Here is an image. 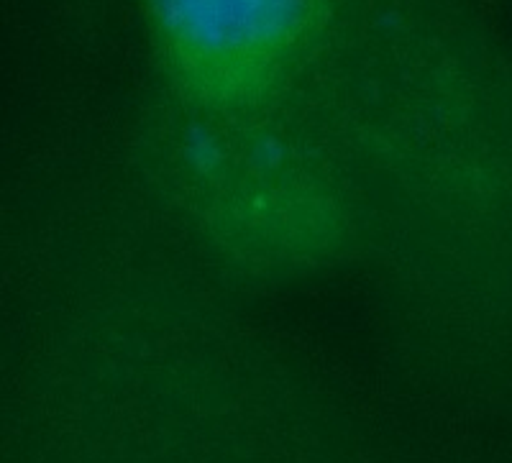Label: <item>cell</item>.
<instances>
[{
	"instance_id": "1",
	"label": "cell",
	"mask_w": 512,
	"mask_h": 463,
	"mask_svg": "<svg viewBox=\"0 0 512 463\" xmlns=\"http://www.w3.org/2000/svg\"><path fill=\"white\" fill-rule=\"evenodd\" d=\"M341 0H141L172 103L246 116L280 105L331 39Z\"/></svg>"
}]
</instances>
